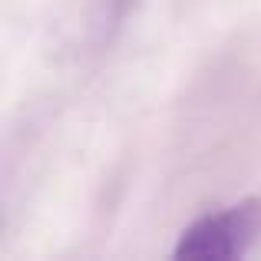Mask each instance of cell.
Segmentation results:
<instances>
[{
    "instance_id": "6da1fadb",
    "label": "cell",
    "mask_w": 261,
    "mask_h": 261,
    "mask_svg": "<svg viewBox=\"0 0 261 261\" xmlns=\"http://www.w3.org/2000/svg\"><path fill=\"white\" fill-rule=\"evenodd\" d=\"M261 231V202L228 205L222 212L195 218L189 228L178 235L175 258L182 261H231L242 258L251 248V242Z\"/></svg>"
}]
</instances>
